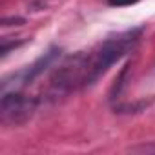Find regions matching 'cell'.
Returning <instances> with one entry per match:
<instances>
[{
  "instance_id": "obj_1",
  "label": "cell",
  "mask_w": 155,
  "mask_h": 155,
  "mask_svg": "<svg viewBox=\"0 0 155 155\" xmlns=\"http://www.w3.org/2000/svg\"><path fill=\"white\" fill-rule=\"evenodd\" d=\"M142 28H131L115 35L106 37L88 51H79L68 57L60 66L55 68L49 86L46 91L48 99H60L71 93L91 88L108 69L120 58L130 55L140 40Z\"/></svg>"
},
{
  "instance_id": "obj_2",
  "label": "cell",
  "mask_w": 155,
  "mask_h": 155,
  "mask_svg": "<svg viewBox=\"0 0 155 155\" xmlns=\"http://www.w3.org/2000/svg\"><path fill=\"white\" fill-rule=\"evenodd\" d=\"M38 104L40 99L33 95H26L18 90L13 91L4 90L2 104H0V120L4 126H20L33 117Z\"/></svg>"
},
{
  "instance_id": "obj_3",
  "label": "cell",
  "mask_w": 155,
  "mask_h": 155,
  "mask_svg": "<svg viewBox=\"0 0 155 155\" xmlns=\"http://www.w3.org/2000/svg\"><path fill=\"white\" fill-rule=\"evenodd\" d=\"M60 53H62V51H60L58 48L48 49V51H46L44 55H40L31 66H28V68H24L22 71H18V73L13 75L15 84H17V86H28V84H31L35 79H38L44 71H48L49 68L55 66V62L60 58Z\"/></svg>"
},
{
  "instance_id": "obj_4",
  "label": "cell",
  "mask_w": 155,
  "mask_h": 155,
  "mask_svg": "<svg viewBox=\"0 0 155 155\" xmlns=\"http://www.w3.org/2000/svg\"><path fill=\"white\" fill-rule=\"evenodd\" d=\"M108 2V6H111V8H124V6H133V4H137L139 0H106Z\"/></svg>"
}]
</instances>
